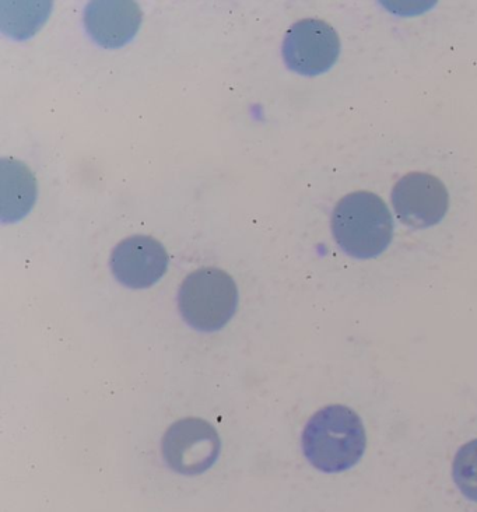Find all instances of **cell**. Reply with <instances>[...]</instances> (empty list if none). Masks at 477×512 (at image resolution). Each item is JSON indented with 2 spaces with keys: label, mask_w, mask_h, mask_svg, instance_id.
<instances>
[{
  "label": "cell",
  "mask_w": 477,
  "mask_h": 512,
  "mask_svg": "<svg viewBox=\"0 0 477 512\" xmlns=\"http://www.w3.org/2000/svg\"><path fill=\"white\" fill-rule=\"evenodd\" d=\"M282 52L286 65L298 75H322L338 61L339 35L325 21L300 20L287 31Z\"/></svg>",
  "instance_id": "5b68a950"
},
{
  "label": "cell",
  "mask_w": 477,
  "mask_h": 512,
  "mask_svg": "<svg viewBox=\"0 0 477 512\" xmlns=\"http://www.w3.org/2000/svg\"><path fill=\"white\" fill-rule=\"evenodd\" d=\"M331 226L340 250L356 259L377 258L387 251L394 234L387 205L366 191L343 196L333 209Z\"/></svg>",
  "instance_id": "7a4b0ae2"
},
{
  "label": "cell",
  "mask_w": 477,
  "mask_h": 512,
  "mask_svg": "<svg viewBox=\"0 0 477 512\" xmlns=\"http://www.w3.org/2000/svg\"><path fill=\"white\" fill-rule=\"evenodd\" d=\"M452 478L462 496L477 503V438L459 448L452 464Z\"/></svg>",
  "instance_id": "30bf717a"
},
{
  "label": "cell",
  "mask_w": 477,
  "mask_h": 512,
  "mask_svg": "<svg viewBox=\"0 0 477 512\" xmlns=\"http://www.w3.org/2000/svg\"><path fill=\"white\" fill-rule=\"evenodd\" d=\"M304 457L324 473L354 468L367 450V433L361 417L345 405L325 406L305 424Z\"/></svg>",
  "instance_id": "6da1fadb"
},
{
  "label": "cell",
  "mask_w": 477,
  "mask_h": 512,
  "mask_svg": "<svg viewBox=\"0 0 477 512\" xmlns=\"http://www.w3.org/2000/svg\"><path fill=\"white\" fill-rule=\"evenodd\" d=\"M143 13L131 0H96L84 10L87 33L104 48H121L138 34Z\"/></svg>",
  "instance_id": "ba28073f"
},
{
  "label": "cell",
  "mask_w": 477,
  "mask_h": 512,
  "mask_svg": "<svg viewBox=\"0 0 477 512\" xmlns=\"http://www.w3.org/2000/svg\"><path fill=\"white\" fill-rule=\"evenodd\" d=\"M184 321L201 332H216L229 324L238 307L233 277L219 268H202L185 277L178 293Z\"/></svg>",
  "instance_id": "3957f363"
},
{
  "label": "cell",
  "mask_w": 477,
  "mask_h": 512,
  "mask_svg": "<svg viewBox=\"0 0 477 512\" xmlns=\"http://www.w3.org/2000/svg\"><path fill=\"white\" fill-rule=\"evenodd\" d=\"M222 443L212 424L202 419H182L171 424L161 443L164 461L175 473L198 476L219 458Z\"/></svg>",
  "instance_id": "277c9868"
},
{
  "label": "cell",
  "mask_w": 477,
  "mask_h": 512,
  "mask_svg": "<svg viewBox=\"0 0 477 512\" xmlns=\"http://www.w3.org/2000/svg\"><path fill=\"white\" fill-rule=\"evenodd\" d=\"M396 216L410 229L436 226L447 215L450 195L443 182L427 173H410L392 189Z\"/></svg>",
  "instance_id": "8992f818"
},
{
  "label": "cell",
  "mask_w": 477,
  "mask_h": 512,
  "mask_svg": "<svg viewBox=\"0 0 477 512\" xmlns=\"http://www.w3.org/2000/svg\"><path fill=\"white\" fill-rule=\"evenodd\" d=\"M110 265L119 283L129 289H149L166 275L168 254L156 238L133 236L114 248Z\"/></svg>",
  "instance_id": "52a82bcc"
},
{
  "label": "cell",
  "mask_w": 477,
  "mask_h": 512,
  "mask_svg": "<svg viewBox=\"0 0 477 512\" xmlns=\"http://www.w3.org/2000/svg\"><path fill=\"white\" fill-rule=\"evenodd\" d=\"M37 198V181L20 161L2 160V220L14 223L30 212Z\"/></svg>",
  "instance_id": "9c48e42d"
}]
</instances>
